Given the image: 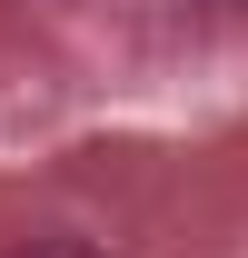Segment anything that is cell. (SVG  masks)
I'll list each match as a JSON object with an SVG mask.
<instances>
[{
	"mask_svg": "<svg viewBox=\"0 0 248 258\" xmlns=\"http://www.w3.org/2000/svg\"><path fill=\"white\" fill-rule=\"evenodd\" d=\"M10 258H109V248H90V238H30V248H10Z\"/></svg>",
	"mask_w": 248,
	"mask_h": 258,
	"instance_id": "6da1fadb",
	"label": "cell"
}]
</instances>
